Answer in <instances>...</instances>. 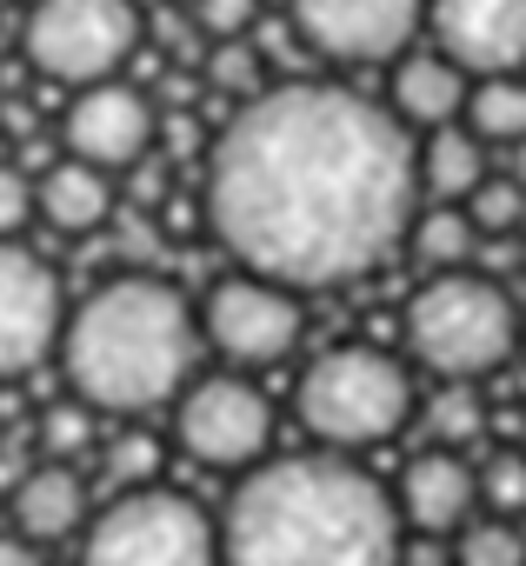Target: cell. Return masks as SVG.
Wrapping results in <instances>:
<instances>
[{"mask_svg":"<svg viewBox=\"0 0 526 566\" xmlns=\"http://www.w3.org/2000/svg\"><path fill=\"white\" fill-rule=\"evenodd\" d=\"M466 220H473V233L480 240H513V233H526V187L513 180V174H486L480 187H473V200L460 207Z\"/></svg>","mask_w":526,"mask_h":566,"instance_id":"cell-21","label":"cell"},{"mask_svg":"<svg viewBox=\"0 0 526 566\" xmlns=\"http://www.w3.org/2000/svg\"><path fill=\"white\" fill-rule=\"evenodd\" d=\"M413 174H420V207H466L473 187L493 174V147H480L466 127H440L413 140Z\"/></svg>","mask_w":526,"mask_h":566,"instance_id":"cell-17","label":"cell"},{"mask_svg":"<svg viewBox=\"0 0 526 566\" xmlns=\"http://www.w3.org/2000/svg\"><path fill=\"white\" fill-rule=\"evenodd\" d=\"M427 34L466 81L526 74V0H427Z\"/></svg>","mask_w":526,"mask_h":566,"instance_id":"cell-13","label":"cell"},{"mask_svg":"<svg viewBox=\"0 0 526 566\" xmlns=\"http://www.w3.org/2000/svg\"><path fill=\"white\" fill-rule=\"evenodd\" d=\"M0 8H8V0H0Z\"/></svg>","mask_w":526,"mask_h":566,"instance_id":"cell-32","label":"cell"},{"mask_svg":"<svg viewBox=\"0 0 526 566\" xmlns=\"http://www.w3.org/2000/svg\"><path fill=\"white\" fill-rule=\"evenodd\" d=\"M460 127H466L480 147H493V154L526 147V74H493V81H473Z\"/></svg>","mask_w":526,"mask_h":566,"instance_id":"cell-19","label":"cell"},{"mask_svg":"<svg viewBox=\"0 0 526 566\" xmlns=\"http://www.w3.org/2000/svg\"><path fill=\"white\" fill-rule=\"evenodd\" d=\"M140 48V8L134 0H34L21 28V54L54 87H101L120 81V67Z\"/></svg>","mask_w":526,"mask_h":566,"instance_id":"cell-7","label":"cell"},{"mask_svg":"<svg viewBox=\"0 0 526 566\" xmlns=\"http://www.w3.org/2000/svg\"><path fill=\"white\" fill-rule=\"evenodd\" d=\"M307 334V294L260 273H227L200 301V340L227 360V374L281 367Z\"/></svg>","mask_w":526,"mask_h":566,"instance_id":"cell-8","label":"cell"},{"mask_svg":"<svg viewBox=\"0 0 526 566\" xmlns=\"http://www.w3.org/2000/svg\"><path fill=\"white\" fill-rule=\"evenodd\" d=\"M519 301L506 280L460 266V273H427L407 294L400 314V347L407 367L446 380V387H480L519 354Z\"/></svg>","mask_w":526,"mask_h":566,"instance_id":"cell-4","label":"cell"},{"mask_svg":"<svg viewBox=\"0 0 526 566\" xmlns=\"http://www.w3.org/2000/svg\"><path fill=\"white\" fill-rule=\"evenodd\" d=\"M61 334H67L61 273L34 247L0 240V380H21L48 354H61Z\"/></svg>","mask_w":526,"mask_h":566,"instance_id":"cell-11","label":"cell"},{"mask_svg":"<svg viewBox=\"0 0 526 566\" xmlns=\"http://www.w3.org/2000/svg\"><path fill=\"white\" fill-rule=\"evenodd\" d=\"M294 420L314 433L320 453H367L387 447L413 420V367L374 340H347L307 360L294 387Z\"/></svg>","mask_w":526,"mask_h":566,"instance_id":"cell-5","label":"cell"},{"mask_svg":"<svg viewBox=\"0 0 526 566\" xmlns=\"http://www.w3.org/2000/svg\"><path fill=\"white\" fill-rule=\"evenodd\" d=\"M400 247H407L427 273H460V266H473L480 233H473V220H466L460 207H420Z\"/></svg>","mask_w":526,"mask_h":566,"instance_id":"cell-20","label":"cell"},{"mask_svg":"<svg viewBox=\"0 0 526 566\" xmlns=\"http://www.w3.org/2000/svg\"><path fill=\"white\" fill-rule=\"evenodd\" d=\"M0 566H48L41 546H28L21 533H0Z\"/></svg>","mask_w":526,"mask_h":566,"instance_id":"cell-29","label":"cell"},{"mask_svg":"<svg viewBox=\"0 0 526 566\" xmlns=\"http://www.w3.org/2000/svg\"><path fill=\"white\" fill-rule=\"evenodd\" d=\"M173 440L213 473H253L274 460V400L253 387V374H200L173 400Z\"/></svg>","mask_w":526,"mask_h":566,"instance_id":"cell-9","label":"cell"},{"mask_svg":"<svg viewBox=\"0 0 526 566\" xmlns=\"http://www.w3.org/2000/svg\"><path fill=\"white\" fill-rule=\"evenodd\" d=\"M154 473H160V440H154V433H120V440L107 447V480H114V493L154 486Z\"/></svg>","mask_w":526,"mask_h":566,"instance_id":"cell-25","label":"cell"},{"mask_svg":"<svg viewBox=\"0 0 526 566\" xmlns=\"http://www.w3.org/2000/svg\"><path fill=\"white\" fill-rule=\"evenodd\" d=\"M154 101L127 81H101V87H81L61 114V147L67 160H87L101 174H127L147 160L154 147Z\"/></svg>","mask_w":526,"mask_h":566,"instance_id":"cell-12","label":"cell"},{"mask_svg":"<svg viewBox=\"0 0 526 566\" xmlns=\"http://www.w3.org/2000/svg\"><path fill=\"white\" fill-rule=\"evenodd\" d=\"M87 440H94V407L54 400V407L41 413V453H48V460H67V467H74V453H87Z\"/></svg>","mask_w":526,"mask_h":566,"instance_id":"cell-24","label":"cell"},{"mask_svg":"<svg viewBox=\"0 0 526 566\" xmlns=\"http://www.w3.org/2000/svg\"><path fill=\"white\" fill-rule=\"evenodd\" d=\"M393 486L347 453H274L240 473L220 513V566H400Z\"/></svg>","mask_w":526,"mask_h":566,"instance_id":"cell-2","label":"cell"},{"mask_svg":"<svg viewBox=\"0 0 526 566\" xmlns=\"http://www.w3.org/2000/svg\"><path fill=\"white\" fill-rule=\"evenodd\" d=\"M466 94L473 81L446 61V54H407L393 61V87H387V114L420 140V134H440V127H460L466 114Z\"/></svg>","mask_w":526,"mask_h":566,"instance_id":"cell-16","label":"cell"},{"mask_svg":"<svg viewBox=\"0 0 526 566\" xmlns=\"http://www.w3.org/2000/svg\"><path fill=\"white\" fill-rule=\"evenodd\" d=\"M200 307L160 273H114L67 314L61 374L67 394L94 413L140 420L173 407L193 387L200 360Z\"/></svg>","mask_w":526,"mask_h":566,"instance_id":"cell-3","label":"cell"},{"mask_svg":"<svg viewBox=\"0 0 526 566\" xmlns=\"http://www.w3.org/2000/svg\"><path fill=\"white\" fill-rule=\"evenodd\" d=\"M506 174H513V180L526 187V147H513V154H506Z\"/></svg>","mask_w":526,"mask_h":566,"instance_id":"cell-30","label":"cell"},{"mask_svg":"<svg viewBox=\"0 0 526 566\" xmlns=\"http://www.w3.org/2000/svg\"><path fill=\"white\" fill-rule=\"evenodd\" d=\"M28 220H34V180L14 160H0V240H21Z\"/></svg>","mask_w":526,"mask_h":566,"instance_id":"cell-28","label":"cell"},{"mask_svg":"<svg viewBox=\"0 0 526 566\" xmlns=\"http://www.w3.org/2000/svg\"><path fill=\"white\" fill-rule=\"evenodd\" d=\"M8 506H14V533H21L28 546L74 539V533H87V520H94V513H87V480H81V467H67V460L28 467V473L14 480Z\"/></svg>","mask_w":526,"mask_h":566,"instance_id":"cell-15","label":"cell"},{"mask_svg":"<svg viewBox=\"0 0 526 566\" xmlns=\"http://www.w3.org/2000/svg\"><path fill=\"white\" fill-rule=\"evenodd\" d=\"M393 506L400 526L420 539H453L473 513H480V467H466L453 447H420L400 480H393Z\"/></svg>","mask_w":526,"mask_h":566,"instance_id":"cell-14","label":"cell"},{"mask_svg":"<svg viewBox=\"0 0 526 566\" xmlns=\"http://www.w3.org/2000/svg\"><path fill=\"white\" fill-rule=\"evenodd\" d=\"M480 506L526 526V447H519V453H493V460L480 467Z\"/></svg>","mask_w":526,"mask_h":566,"instance_id":"cell-23","label":"cell"},{"mask_svg":"<svg viewBox=\"0 0 526 566\" xmlns=\"http://www.w3.org/2000/svg\"><path fill=\"white\" fill-rule=\"evenodd\" d=\"M287 21L334 67H393L427 28V0H287Z\"/></svg>","mask_w":526,"mask_h":566,"instance_id":"cell-10","label":"cell"},{"mask_svg":"<svg viewBox=\"0 0 526 566\" xmlns=\"http://www.w3.org/2000/svg\"><path fill=\"white\" fill-rule=\"evenodd\" d=\"M453 566H526V526L480 513L453 533Z\"/></svg>","mask_w":526,"mask_h":566,"instance_id":"cell-22","label":"cell"},{"mask_svg":"<svg viewBox=\"0 0 526 566\" xmlns=\"http://www.w3.org/2000/svg\"><path fill=\"white\" fill-rule=\"evenodd\" d=\"M207 81H213L220 94H240V101H253V94H260V54H253V41H227V48H213V61H207Z\"/></svg>","mask_w":526,"mask_h":566,"instance_id":"cell-27","label":"cell"},{"mask_svg":"<svg viewBox=\"0 0 526 566\" xmlns=\"http://www.w3.org/2000/svg\"><path fill=\"white\" fill-rule=\"evenodd\" d=\"M513 301H519V314H526V273H519V287H513Z\"/></svg>","mask_w":526,"mask_h":566,"instance_id":"cell-31","label":"cell"},{"mask_svg":"<svg viewBox=\"0 0 526 566\" xmlns=\"http://www.w3.org/2000/svg\"><path fill=\"white\" fill-rule=\"evenodd\" d=\"M413 134L340 81H281L240 101L207 154V227L240 273L327 294L367 280L413 227Z\"/></svg>","mask_w":526,"mask_h":566,"instance_id":"cell-1","label":"cell"},{"mask_svg":"<svg viewBox=\"0 0 526 566\" xmlns=\"http://www.w3.org/2000/svg\"><path fill=\"white\" fill-rule=\"evenodd\" d=\"M253 21H260V0H193V28L227 48V41H253Z\"/></svg>","mask_w":526,"mask_h":566,"instance_id":"cell-26","label":"cell"},{"mask_svg":"<svg viewBox=\"0 0 526 566\" xmlns=\"http://www.w3.org/2000/svg\"><path fill=\"white\" fill-rule=\"evenodd\" d=\"M34 213H41L54 233H94V227H107V213H114V174H101V167L61 154V160L41 167V180H34Z\"/></svg>","mask_w":526,"mask_h":566,"instance_id":"cell-18","label":"cell"},{"mask_svg":"<svg viewBox=\"0 0 526 566\" xmlns=\"http://www.w3.org/2000/svg\"><path fill=\"white\" fill-rule=\"evenodd\" d=\"M81 566H220V520L173 486L114 493L81 533Z\"/></svg>","mask_w":526,"mask_h":566,"instance_id":"cell-6","label":"cell"}]
</instances>
